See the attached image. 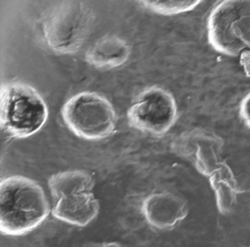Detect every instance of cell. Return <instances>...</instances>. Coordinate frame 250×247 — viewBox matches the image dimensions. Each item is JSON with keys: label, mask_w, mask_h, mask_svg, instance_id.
Here are the masks:
<instances>
[{"label": "cell", "mask_w": 250, "mask_h": 247, "mask_svg": "<svg viewBox=\"0 0 250 247\" xmlns=\"http://www.w3.org/2000/svg\"><path fill=\"white\" fill-rule=\"evenodd\" d=\"M52 211L44 190L34 180L15 175L0 184V231L21 236L36 229Z\"/></svg>", "instance_id": "1"}, {"label": "cell", "mask_w": 250, "mask_h": 247, "mask_svg": "<svg viewBox=\"0 0 250 247\" xmlns=\"http://www.w3.org/2000/svg\"><path fill=\"white\" fill-rule=\"evenodd\" d=\"M48 185L52 194L54 217L69 225L86 227L100 210L94 190V180L86 171L71 170L49 177Z\"/></svg>", "instance_id": "2"}, {"label": "cell", "mask_w": 250, "mask_h": 247, "mask_svg": "<svg viewBox=\"0 0 250 247\" xmlns=\"http://www.w3.org/2000/svg\"><path fill=\"white\" fill-rule=\"evenodd\" d=\"M48 109L39 92L29 85L12 82L1 89L0 124L17 138L33 135L46 124Z\"/></svg>", "instance_id": "3"}, {"label": "cell", "mask_w": 250, "mask_h": 247, "mask_svg": "<svg viewBox=\"0 0 250 247\" xmlns=\"http://www.w3.org/2000/svg\"><path fill=\"white\" fill-rule=\"evenodd\" d=\"M208 39L212 48L235 57L250 49V1H222L208 19Z\"/></svg>", "instance_id": "4"}, {"label": "cell", "mask_w": 250, "mask_h": 247, "mask_svg": "<svg viewBox=\"0 0 250 247\" xmlns=\"http://www.w3.org/2000/svg\"><path fill=\"white\" fill-rule=\"evenodd\" d=\"M62 116L76 135L89 140L107 137L117 122L112 104L93 92H82L68 99L62 107Z\"/></svg>", "instance_id": "5"}, {"label": "cell", "mask_w": 250, "mask_h": 247, "mask_svg": "<svg viewBox=\"0 0 250 247\" xmlns=\"http://www.w3.org/2000/svg\"><path fill=\"white\" fill-rule=\"evenodd\" d=\"M93 15L80 1H64L45 18L43 33L49 48L60 54L78 51L90 31Z\"/></svg>", "instance_id": "6"}, {"label": "cell", "mask_w": 250, "mask_h": 247, "mask_svg": "<svg viewBox=\"0 0 250 247\" xmlns=\"http://www.w3.org/2000/svg\"><path fill=\"white\" fill-rule=\"evenodd\" d=\"M127 117L133 128L161 136L166 134L176 122L178 108L169 92L153 86L140 94L128 109Z\"/></svg>", "instance_id": "7"}, {"label": "cell", "mask_w": 250, "mask_h": 247, "mask_svg": "<svg viewBox=\"0 0 250 247\" xmlns=\"http://www.w3.org/2000/svg\"><path fill=\"white\" fill-rule=\"evenodd\" d=\"M224 140L210 130L195 128L184 132L172 141L174 153L191 162L197 171L209 177L222 165Z\"/></svg>", "instance_id": "8"}, {"label": "cell", "mask_w": 250, "mask_h": 247, "mask_svg": "<svg viewBox=\"0 0 250 247\" xmlns=\"http://www.w3.org/2000/svg\"><path fill=\"white\" fill-rule=\"evenodd\" d=\"M147 223L158 230L173 229L188 214V204L184 197L172 192H156L147 196L142 206Z\"/></svg>", "instance_id": "9"}, {"label": "cell", "mask_w": 250, "mask_h": 247, "mask_svg": "<svg viewBox=\"0 0 250 247\" xmlns=\"http://www.w3.org/2000/svg\"><path fill=\"white\" fill-rule=\"evenodd\" d=\"M130 47L124 39L111 35L104 37L93 44L86 54V61L100 69L121 66L128 59Z\"/></svg>", "instance_id": "10"}, {"label": "cell", "mask_w": 250, "mask_h": 247, "mask_svg": "<svg viewBox=\"0 0 250 247\" xmlns=\"http://www.w3.org/2000/svg\"><path fill=\"white\" fill-rule=\"evenodd\" d=\"M208 179L219 213L224 216L232 213L238 201L239 188L230 167L224 162Z\"/></svg>", "instance_id": "11"}, {"label": "cell", "mask_w": 250, "mask_h": 247, "mask_svg": "<svg viewBox=\"0 0 250 247\" xmlns=\"http://www.w3.org/2000/svg\"><path fill=\"white\" fill-rule=\"evenodd\" d=\"M202 1H142L149 10L162 15H175L195 8Z\"/></svg>", "instance_id": "12"}, {"label": "cell", "mask_w": 250, "mask_h": 247, "mask_svg": "<svg viewBox=\"0 0 250 247\" xmlns=\"http://www.w3.org/2000/svg\"><path fill=\"white\" fill-rule=\"evenodd\" d=\"M240 115L246 125L250 130V93L241 101L240 105Z\"/></svg>", "instance_id": "13"}, {"label": "cell", "mask_w": 250, "mask_h": 247, "mask_svg": "<svg viewBox=\"0 0 250 247\" xmlns=\"http://www.w3.org/2000/svg\"><path fill=\"white\" fill-rule=\"evenodd\" d=\"M240 64L246 76L250 77V49L245 50L240 54Z\"/></svg>", "instance_id": "14"}, {"label": "cell", "mask_w": 250, "mask_h": 247, "mask_svg": "<svg viewBox=\"0 0 250 247\" xmlns=\"http://www.w3.org/2000/svg\"><path fill=\"white\" fill-rule=\"evenodd\" d=\"M82 247H123L116 242H89Z\"/></svg>", "instance_id": "15"}, {"label": "cell", "mask_w": 250, "mask_h": 247, "mask_svg": "<svg viewBox=\"0 0 250 247\" xmlns=\"http://www.w3.org/2000/svg\"><path fill=\"white\" fill-rule=\"evenodd\" d=\"M250 247V246H247V247Z\"/></svg>", "instance_id": "16"}]
</instances>
